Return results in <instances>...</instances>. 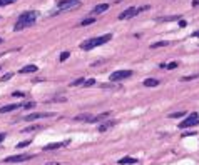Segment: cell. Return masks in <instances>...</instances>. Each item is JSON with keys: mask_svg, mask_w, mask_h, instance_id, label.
<instances>
[{"mask_svg": "<svg viewBox=\"0 0 199 165\" xmlns=\"http://www.w3.org/2000/svg\"><path fill=\"white\" fill-rule=\"evenodd\" d=\"M37 17H39V13H37L35 10L24 12V13L19 17L17 23L13 25V30H15V32H19V30H24V29H27V27H30V25H34V23H35V20H37Z\"/></svg>", "mask_w": 199, "mask_h": 165, "instance_id": "6da1fadb", "label": "cell"}, {"mask_svg": "<svg viewBox=\"0 0 199 165\" xmlns=\"http://www.w3.org/2000/svg\"><path fill=\"white\" fill-rule=\"evenodd\" d=\"M110 39H112V35H110V33H106V35L95 37V39L85 40V42H82V43H80V49H82V50H92V49H95V47H99V45L107 43Z\"/></svg>", "mask_w": 199, "mask_h": 165, "instance_id": "7a4b0ae2", "label": "cell"}, {"mask_svg": "<svg viewBox=\"0 0 199 165\" xmlns=\"http://www.w3.org/2000/svg\"><path fill=\"white\" fill-rule=\"evenodd\" d=\"M82 5L80 0H57V9L60 12H65V10H75Z\"/></svg>", "mask_w": 199, "mask_h": 165, "instance_id": "3957f363", "label": "cell"}, {"mask_svg": "<svg viewBox=\"0 0 199 165\" xmlns=\"http://www.w3.org/2000/svg\"><path fill=\"white\" fill-rule=\"evenodd\" d=\"M132 77V70H116L109 75L110 82H120V80H126V78Z\"/></svg>", "mask_w": 199, "mask_h": 165, "instance_id": "277c9868", "label": "cell"}, {"mask_svg": "<svg viewBox=\"0 0 199 165\" xmlns=\"http://www.w3.org/2000/svg\"><path fill=\"white\" fill-rule=\"evenodd\" d=\"M199 124V115L198 114H191L186 120H182L179 124V128H188V127H194Z\"/></svg>", "mask_w": 199, "mask_h": 165, "instance_id": "5b68a950", "label": "cell"}, {"mask_svg": "<svg viewBox=\"0 0 199 165\" xmlns=\"http://www.w3.org/2000/svg\"><path fill=\"white\" fill-rule=\"evenodd\" d=\"M34 155H30V154H20V155H13V157H7L3 162H7V164H20V162H25V160H29L32 158Z\"/></svg>", "mask_w": 199, "mask_h": 165, "instance_id": "8992f818", "label": "cell"}, {"mask_svg": "<svg viewBox=\"0 0 199 165\" xmlns=\"http://www.w3.org/2000/svg\"><path fill=\"white\" fill-rule=\"evenodd\" d=\"M57 114L55 112H42V114H30V115L25 117L27 122H32V120H39V118H50V117H55Z\"/></svg>", "mask_w": 199, "mask_h": 165, "instance_id": "52a82bcc", "label": "cell"}, {"mask_svg": "<svg viewBox=\"0 0 199 165\" xmlns=\"http://www.w3.org/2000/svg\"><path fill=\"white\" fill-rule=\"evenodd\" d=\"M134 15H137V9H134V7H130V9L124 10L122 13L119 15V20H126V19H132Z\"/></svg>", "mask_w": 199, "mask_h": 165, "instance_id": "ba28073f", "label": "cell"}, {"mask_svg": "<svg viewBox=\"0 0 199 165\" xmlns=\"http://www.w3.org/2000/svg\"><path fill=\"white\" fill-rule=\"evenodd\" d=\"M37 70H39L37 65H32V63H30V65H25L24 68H20L19 73H22V75H25V73H35Z\"/></svg>", "mask_w": 199, "mask_h": 165, "instance_id": "9c48e42d", "label": "cell"}, {"mask_svg": "<svg viewBox=\"0 0 199 165\" xmlns=\"http://www.w3.org/2000/svg\"><path fill=\"white\" fill-rule=\"evenodd\" d=\"M24 107L22 104H12V105H5V107H0V114H7V112H12V110H17V108Z\"/></svg>", "mask_w": 199, "mask_h": 165, "instance_id": "30bf717a", "label": "cell"}, {"mask_svg": "<svg viewBox=\"0 0 199 165\" xmlns=\"http://www.w3.org/2000/svg\"><path fill=\"white\" fill-rule=\"evenodd\" d=\"M107 9H109V5H107V3H99V5H95V7H94L92 13H94V15H99V13H102V12H106Z\"/></svg>", "mask_w": 199, "mask_h": 165, "instance_id": "8fae6325", "label": "cell"}, {"mask_svg": "<svg viewBox=\"0 0 199 165\" xmlns=\"http://www.w3.org/2000/svg\"><path fill=\"white\" fill-rule=\"evenodd\" d=\"M92 117H94L92 114H82V115L74 117V122H90Z\"/></svg>", "mask_w": 199, "mask_h": 165, "instance_id": "7c38bea8", "label": "cell"}, {"mask_svg": "<svg viewBox=\"0 0 199 165\" xmlns=\"http://www.w3.org/2000/svg\"><path fill=\"white\" fill-rule=\"evenodd\" d=\"M69 144V142H60V144H49V145L44 147V150L47 152V150H57V148H60V147H65Z\"/></svg>", "mask_w": 199, "mask_h": 165, "instance_id": "4fadbf2b", "label": "cell"}, {"mask_svg": "<svg viewBox=\"0 0 199 165\" xmlns=\"http://www.w3.org/2000/svg\"><path fill=\"white\" fill-rule=\"evenodd\" d=\"M116 124H117L116 120H109V122H104V124H100V125H99V132H106L107 128H110V127H114Z\"/></svg>", "mask_w": 199, "mask_h": 165, "instance_id": "5bb4252c", "label": "cell"}, {"mask_svg": "<svg viewBox=\"0 0 199 165\" xmlns=\"http://www.w3.org/2000/svg\"><path fill=\"white\" fill-rule=\"evenodd\" d=\"M142 84H144V87H157L161 82L159 80H156V78H146Z\"/></svg>", "mask_w": 199, "mask_h": 165, "instance_id": "9a60e30c", "label": "cell"}, {"mask_svg": "<svg viewBox=\"0 0 199 165\" xmlns=\"http://www.w3.org/2000/svg\"><path fill=\"white\" fill-rule=\"evenodd\" d=\"M110 115V112H104V114H100V115H95V117H92L90 118V124H95V122H102L106 117H109Z\"/></svg>", "mask_w": 199, "mask_h": 165, "instance_id": "2e32d148", "label": "cell"}, {"mask_svg": "<svg viewBox=\"0 0 199 165\" xmlns=\"http://www.w3.org/2000/svg\"><path fill=\"white\" fill-rule=\"evenodd\" d=\"M127 164H137V158L134 157H124L119 160V165H127Z\"/></svg>", "mask_w": 199, "mask_h": 165, "instance_id": "e0dca14e", "label": "cell"}, {"mask_svg": "<svg viewBox=\"0 0 199 165\" xmlns=\"http://www.w3.org/2000/svg\"><path fill=\"white\" fill-rule=\"evenodd\" d=\"M100 88H114V90H120L122 85L117 84V82H110V84H104V85H100Z\"/></svg>", "mask_w": 199, "mask_h": 165, "instance_id": "ac0fdd59", "label": "cell"}, {"mask_svg": "<svg viewBox=\"0 0 199 165\" xmlns=\"http://www.w3.org/2000/svg\"><path fill=\"white\" fill-rule=\"evenodd\" d=\"M169 42L167 40H162V42H156V43H151V49H161V47H167Z\"/></svg>", "mask_w": 199, "mask_h": 165, "instance_id": "d6986e66", "label": "cell"}, {"mask_svg": "<svg viewBox=\"0 0 199 165\" xmlns=\"http://www.w3.org/2000/svg\"><path fill=\"white\" fill-rule=\"evenodd\" d=\"M95 22V17H90V19H84L80 22V27H85V25H90V23H94Z\"/></svg>", "mask_w": 199, "mask_h": 165, "instance_id": "ffe728a7", "label": "cell"}, {"mask_svg": "<svg viewBox=\"0 0 199 165\" xmlns=\"http://www.w3.org/2000/svg\"><path fill=\"white\" fill-rule=\"evenodd\" d=\"M199 78V73H194V75H188V77H182L181 78V82H191V80H196Z\"/></svg>", "mask_w": 199, "mask_h": 165, "instance_id": "44dd1931", "label": "cell"}, {"mask_svg": "<svg viewBox=\"0 0 199 165\" xmlns=\"http://www.w3.org/2000/svg\"><path fill=\"white\" fill-rule=\"evenodd\" d=\"M40 128H42V125H30V127H27V128H24V132H37Z\"/></svg>", "mask_w": 199, "mask_h": 165, "instance_id": "7402d4cb", "label": "cell"}, {"mask_svg": "<svg viewBox=\"0 0 199 165\" xmlns=\"http://www.w3.org/2000/svg\"><path fill=\"white\" fill-rule=\"evenodd\" d=\"M186 115V112L184 110H181V112H174V114H171V118H181V117H184Z\"/></svg>", "mask_w": 199, "mask_h": 165, "instance_id": "603a6c76", "label": "cell"}, {"mask_svg": "<svg viewBox=\"0 0 199 165\" xmlns=\"http://www.w3.org/2000/svg\"><path fill=\"white\" fill-rule=\"evenodd\" d=\"M84 80H85V78H77V80H74V82H70V87H77V85H82V84H84Z\"/></svg>", "mask_w": 199, "mask_h": 165, "instance_id": "cb8c5ba5", "label": "cell"}, {"mask_svg": "<svg viewBox=\"0 0 199 165\" xmlns=\"http://www.w3.org/2000/svg\"><path fill=\"white\" fill-rule=\"evenodd\" d=\"M94 84H95V80H94V78H89V80H84L82 85H84V87H92Z\"/></svg>", "mask_w": 199, "mask_h": 165, "instance_id": "d4e9b609", "label": "cell"}, {"mask_svg": "<svg viewBox=\"0 0 199 165\" xmlns=\"http://www.w3.org/2000/svg\"><path fill=\"white\" fill-rule=\"evenodd\" d=\"M167 70H174V68H177V62H171V63H166V67Z\"/></svg>", "mask_w": 199, "mask_h": 165, "instance_id": "484cf974", "label": "cell"}, {"mask_svg": "<svg viewBox=\"0 0 199 165\" xmlns=\"http://www.w3.org/2000/svg\"><path fill=\"white\" fill-rule=\"evenodd\" d=\"M70 57V52H62V55H60V62H64V60H67V58Z\"/></svg>", "mask_w": 199, "mask_h": 165, "instance_id": "4316f807", "label": "cell"}, {"mask_svg": "<svg viewBox=\"0 0 199 165\" xmlns=\"http://www.w3.org/2000/svg\"><path fill=\"white\" fill-rule=\"evenodd\" d=\"M15 0H0V7H5V5H10V3H13Z\"/></svg>", "mask_w": 199, "mask_h": 165, "instance_id": "83f0119b", "label": "cell"}, {"mask_svg": "<svg viewBox=\"0 0 199 165\" xmlns=\"http://www.w3.org/2000/svg\"><path fill=\"white\" fill-rule=\"evenodd\" d=\"M12 95H13V97H17V98H24V97H25V94H24V92H19V90H17V92H13Z\"/></svg>", "mask_w": 199, "mask_h": 165, "instance_id": "f1b7e54d", "label": "cell"}, {"mask_svg": "<svg viewBox=\"0 0 199 165\" xmlns=\"http://www.w3.org/2000/svg\"><path fill=\"white\" fill-rule=\"evenodd\" d=\"M27 145H30V140H24V142L17 144V147H19V148H22V147H27Z\"/></svg>", "mask_w": 199, "mask_h": 165, "instance_id": "f546056e", "label": "cell"}, {"mask_svg": "<svg viewBox=\"0 0 199 165\" xmlns=\"http://www.w3.org/2000/svg\"><path fill=\"white\" fill-rule=\"evenodd\" d=\"M10 78H12V73H5L0 80H2V82H7V80H10Z\"/></svg>", "mask_w": 199, "mask_h": 165, "instance_id": "4dcf8cb0", "label": "cell"}, {"mask_svg": "<svg viewBox=\"0 0 199 165\" xmlns=\"http://www.w3.org/2000/svg\"><path fill=\"white\" fill-rule=\"evenodd\" d=\"M34 107H35V102H29L27 105H24V108H27V110H29V108H34Z\"/></svg>", "mask_w": 199, "mask_h": 165, "instance_id": "1f68e13d", "label": "cell"}, {"mask_svg": "<svg viewBox=\"0 0 199 165\" xmlns=\"http://www.w3.org/2000/svg\"><path fill=\"white\" fill-rule=\"evenodd\" d=\"M179 27H186V20H179Z\"/></svg>", "mask_w": 199, "mask_h": 165, "instance_id": "d6a6232c", "label": "cell"}, {"mask_svg": "<svg viewBox=\"0 0 199 165\" xmlns=\"http://www.w3.org/2000/svg\"><path fill=\"white\" fill-rule=\"evenodd\" d=\"M199 5V0H192V7H198Z\"/></svg>", "mask_w": 199, "mask_h": 165, "instance_id": "836d02e7", "label": "cell"}, {"mask_svg": "<svg viewBox=\"0 0 199 165\" xmlns=\"http://www.w3.org/2000/svg\"><path fill=\"white\" fill-rule=\"evenodd\" d=\"M3 140H5V134H0V144H2Z\"/></svg>", "mask_w": 199, "mask_h": 165, "instance_id": "e575fe53", "label": "cell"}, {"mask_svg": "<svg viewBox=\"0 0 199 165\" xmlns=\"http://www.w3.org/2000/svg\"><path fill=\"white\" fill-rule=\"evenodd\" d=\"M44 165H59L57 162H49V164H44Z\"/></svg>", "mask_w": 199, "mask_h": 165, "instance_id": "d590c367", "label": "cell"}, {"mask_svg": "<svg viewBox=\"0 0 199 165\" xmlns=\"http://www.w3.org/2000/svg\"><path fill=\"white\" fill-rule=\"evenodd\" d=\"M192 37H199V30H198V32H194V33H192Z\"/></svg>", "mask_w": 199, "mask_h": 165, "instance_id": "8d00e7d4", "label": "cell"}, {"mask_svg": "<svg viewBox=\"0 0 199 165\" xmlns=\"http://www.w3.org/2000/svg\"><path fill=\"white\" fill-rule=\"evenodd\" d=\"M2 42H3V40H2V39H0V43H2Z\"/></svg>", "mask_w": 199, "mask_h": 165, "instance_id": "74e56055", "label": "cell"}, {"mask_svg": "<svg viewBox=\"0 0 199 165\" xmlns=\"http://www.w3.org/2000/svg\"><path fill=\"white\" fill-rule=\"evenodd\" d=\"M0 68H2V67H0Z\"/></svg>", "mask_w": 199, "mask_h": 165, "instance_id": "f35d334b", "label": "cell"}]
</instances>
